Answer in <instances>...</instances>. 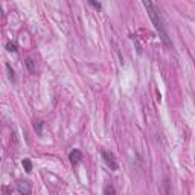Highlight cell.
I'll return each instance as SVG.
<instances>
[{"instance_id": "cell-1", "label": "cell", "mask_w": 195, "mask_h": 195, "mask_svg": "<svg viewBox=\"0 0 195 195\" xmlns=\"http://www.w3.org/2000/svg\"><path fill=\"white\" fill-rule=\"evenodd\" d=\"M143 6L146 8V12H148V15H150V18H151L154 28L158 31V34H160V37L163 40V43H165L166 46H171V41L168 38V34H166V29H165V25H163V20H162V17H160V11L157 9V6L153 3V2H150V0H145V2H143Z\"/></svg>"}, {"instance_id": "cell-2", "label": "cell", "mask_w": 195, "mask_h": 195, "mask_svg": "<svg viewBox=\"0 0 195 195\" xmlns=\"http://www.w3.org/2000/svg\"><path fill=\"white\" fill-rule=\"evenodd\" d=\"M17 191L21 195H31V191H32V186L28 180H20L17 183Z\"/></svg>"}, {"instance_id": "cell-3", "label": "cell", "mask_w": 195, "mask_h": 195, "mask_svg": "<svg viewBox=\"0 0 195 195\" xmlns=\"http://www.w3.org/2000/svg\"><path fill=\"white\" fill-rule=\"evenodd\" d=\"M102 157H104V162L110 166V169H113V171H116L117 169V162L115 156L111 154V153H108V151H102Z\"/></svg>"}, {"instance_id": "cell-4", "label": "cell", "mask_w": 195, "mask_h": 195, "mask_svg": "<svg viewBox=\"0 0 195 195\" xmlns=\"http://www.w3.org/2000/svg\"><path fill=\"white\" fill-rule=\"evenodd\" d=\"M69 158H70V163H72V165H78L79 162H81V158H82V154H81L79 150H73V151L70 153Z\"/></svg>"}, {"instance_id": "cell-5", "label": "cell", "mask_w": 195, "mask_h": 195, "mask_svg": "<svg viewBox=\"0 0 195 195\" xmlns=\"http://www.w3.org/2000/svg\"><path fill=\"white\" fill-rule=\"evenodd\" d=\"M25 64H26V67H28V70H29L31 73H35V72H37V67H35V61H34L32 58H28V60L25 61Z\"/></svg>"}, {"instance_id": "cell-6", "label": "cell", "mask_w": 195, "mask_h": 195, "mask_svg": "<svg viewBox=\"0 0 195 195\" xmlns=\"http://www.w3.org/2000/svg\"><path fill=\"white\" fill-rule=\"evenodd\" d=\"M23 168H25L26 172H31V171H32V162H31L29 158H25V160H23Z\"/></svg>"}, {"instance_id": "cell-7", "label": "cell", "mask_w": 195, "mask_h": 195, "mask_svg": "<svg viewBox=\"0 0 195 195\" xmlns=\"http://www.w3.org/2000/svg\"><path fill=\"white\" fill-rule=\"evenodd\" d=\"M104 195H116L115 188H113L111 185H107V186L104 188Z\"/></svg>"}, {"instance_id": "cell-8", "label": "cell", "mask_w": 195, "mask_h": 195, "mask_svg": "<svg viewBox=\"0 0 195 195\" xmlns=\"http://www.w3.org/2000/svg\"><path fill=\"white\" fill-rule=\"evenodd\" d=\"M6 70H8V78H9V81H15V75H14V70L11 69V66L9 64H6Z\"/></svg>"}, {"instance_id": "cell-9", "label": "cell", "mask_w": 195, "mask_h": 195, "mask_svg": "<svg viewBox=\"0 0 195 195\" xmlns=\"http://www.w3.org/2000/svg\"><path fill=\"white\" fill-rule=\"evenodd\" d=\"M34 128H35L37 134H41V133H43V122H41V120H35V123H34Z\"/></svg>"}, {"instance_id": "cell-10", "label": "cell", "mask_w": 195, "mask_h": 195, "mask_svg": "<svg viewBox=\"0 0 195 195\" xmlns=\"http://www.w3.org/2000/svg\"><path fill=\"white\" fill-rule=\"evenodd\" d=\"M6 49H8L9 52H17V46H15L14 43H11V41L6 44Z\"/></svg>"}, {"instance_id": "cell-11", "label": "cell", "mask_w": 195, "mask_h": 195, "mask_svg": "<svg viewBox=\"0 0 195 195\" xmlns=\"http://www.w3.org/2000/svg\"><path fill=\"white\" fill-rule=\"evenodd\" d=\"M90 5L95 6L96 9H101V3H99V2H93V0H90Z\"/></svg>"}, {"instance_id": "cell-12", "label": "cell", "mask_w": 195, "mask_h": 195, "mask_svg": "<svg viewBox=\"0 0 195 195\" xmlns=\"http://www.w3.org/2000/svg\"><path fill=\"white\" fill-rule=\"evenodd\" d=\"M0 15H3V11H2V8H0Z\"/></svg>"}]
</instances>
